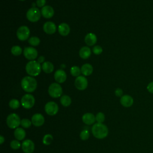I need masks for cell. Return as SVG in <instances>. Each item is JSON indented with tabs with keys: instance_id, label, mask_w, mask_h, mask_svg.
Wrapping results in <instances>:
<instances>
[{
	"instance_id": "19",
	"label": "cell",
	"mask_w": 153,
	"mask_h": 153,
	"mask_svg": "<svg viewBox=\"0 0 153 153\" xmlns=\"http://www.w3.org/2000/svg\"><path fill=\"white\" fill-rule=\"evenodd\" d=\"M85 44L88 46L94 45L97 42L96 35L93 33H88L86 35L84 38Z\"/></svg>"
},
{
	"instance_id": "41",
	"label": "cell",
	"mask_w": 153,
	"mask_h": 153,
	"mask_svg": "<svg viewBox=\"0 0 153 153\" xmlns=\"http://www.w3.org/2000/svg\"><path fill=\"white\" fill-rule=\"evenodd\" d=\"M20 1H25V0H20Z\"/></svg>"
},
{
	"instance_id": "27",
	"label": "cell",
	"mask_w": 153,
	"mask_h": 153,
	"mask_svg": "<svg viewBox=\"0 0 153 153\" xmlns=\"http://www.w3.org/2000/svg\"><path fill=\"white\" fill-rule=\"evenodd\" d=\"M53 140V137L50 134H47L44 135L42 139V142L45 145H49L51 143Z\"/></svg>"
},
{
	"instance_id": "15",
	"label": "cell",
	"mask_w": 153,
	"mask_h": 153,
	"mask_svg": "<svg viewBox=\"0 0 153 153\" xmlns=\"http://www.w3.org/2000/svg\"><path fill=\"white\" fill-rule=\"evenodd\" d=\"M41 15L44 18L50 19L53 16L54 14V11L52 7L50 5H45L41 8Z\"/></svg>"
},
{
	"instance_id": "18",
	"label": "cell",
	"mask_w": 153,
	"mask_h": 153,
	"mask_svg": "<svg viewBox=\"0 0 153 153\" xmlns=\"http://www.w3.org/2000/svg\"><path fill=\"white\" fill-rule=\"evenodd\" d=\"M82 120L85 124H93L96 121V117L92 113H85L82 117Z\"/></svg>"
},
{
	"instance_id": "6",
	"label": "cell",
	"mask_w": 153,
	"mask_h": 153,
	"mask_svg": "<svg viewBox=\"0 0 153 153\" xmlns=\"http://www.w3.org/2000/svg\"><path fill=\"white\" fill-rule=\"evenodd\" d=\"M6 122L8 127L10 128H17L20 125L21 120L17 114L13 113L8 115Z\"/></svg>"
},
{
	"instance_id": "17",
	"label": "cell",
	"mask_w": 153,
	"mask_h": 153,
	"mask_svg": "<svg viewBox=\"0 0 153 153\" xmlns=\"http://www.w3.org/2000/svg\"><path fill=\"white\" fill-rule=\"evenodd\" d=\"M134 102L133 97L128 94L123 95L122 97H121L120 99V103L122 106L126 108L130 107L133 105Z\"/></svg>"
},
{
	"instance_id": "36",
	"label": "cell",
	"mask_w": 153,
	"mask_h": 153,
	"mask_svg": "<svg viewBox=\"0 0 153 153\" xmlns=\"http://www.w3.org/2000/svg\"><path fill=\"white\" fill-rule=\"evenodd\" d=\"M46 3V0H36V5L38 7H43L45 6V4Z\"/></svg>"
},
{
	"instance_id": "2",
	"label": "cell",
	"mask_w": 153,
	"mask_h": 153,
	"mask_svg": "<svg viewBox=\"0 0 153 153\" xmlns=\"http://www.w3.org/2000/svg\"><path fill=\"white\" fill-rule=\"evenodd\" d=\"M91 132L96 138L102 139L108 136V129L105 124L97 123L93 126L91 128Z\"/></svg>"
},
{
	"instance_id": "39",
	"label": "cell",
	"mask_w": 153,
	"mask_h": 153,
	"mask_svg": "<svg viewBox=\"0 0 153 153\" xmlns=\"http://www.w3.org/2000/svg\"><path fill=\"white\" fill-rule=\"evenodd\" d=\"M44 60H45V57H44V56H39V57H38L37 61H38L39 63H43Z\"/></svg>"
},
{
	"instance_id": "32",
	"label": "cell",
	"mask_w": 153,
	"mask_h": 153,
	"mask_svg": "<svg viewBox=\"0 0 153 153\" xmlns=\"http://www.w3.org/2000/svg\"><path fill=\"white\" fill-rule=\"evenodd\" d=\"M79 137H80L81 140H87L89 138V137H90V133H89L88 130H83L80 133Z\"/></svg>"
},
{
	"instance_id": "34",
	"label": "cell",
	"mask_w": 153,
	"mask_h": 153,
	"mask_svg": "<svg viewBox=\"0 0 153 153\" xmlns=\"http://www.w3.org/2000/svg\"><path fill=\"white\" fill-rule=\"evenodd\" d=\"M20 146L22 145L18 140H13L10 142V146L13 149H18Z\"/></svg>"
},
{
	"instance_id": "29",
	"label": "cell",
	"mask_w": 153,
	"mask_h": 153,
	"mask_svg": "<svg viewBox=\"0 0 153 153\" xmlns=\"http://www.w3.org/2000/svg\"><path fill=\"white\" fill-rule=\"evenodd\" d=\"M71 72V74L74 76H78L80 75L81 73V69L76 66H74L71 68L70 70Z\"/></svg>"
},
{
	"instance_id": "9",
	"label": "cell",
	"mask_w": 153,
	"mask_h": 153,
	"mask_svg": "<svg viewBox=\"0 0 153 153\" xmlns=\"http://www.w3.org/2000/svg\"><path fill=\"white\" fill-rule=\"evenodd\" d=\"M23 55L26 59L30 61L34 60L38 57V51L33 47H27L23 50Z\"/></svg>"
},
{
	"instance_id": "40",
	"label": "cell",
	"mask_w": 153,
	"mask_h": 153,
	"mask_svg": "<svg viewBox=\"0 0 153 153\" xmlns=\"http://www.w3.org/2000/svg\"><path fill=\"white\" fill-rule=\"evenodd\" d=\"M4 141H5V138L3 136L1 135L0 136V143H1V144H2Z\"/></svg>"
},
{
	"instance_id": "31",
	"label": "cell",
	"mask_w": 153,
	"mask_h": 153,
	"mask_svg": "<svg viewBox=\"0 0 153 153\" xmlns=\"http://www.w3.org/2000/svg\"><path fill=\"white\" fill-rule=\"evenodd\" d=\"M32 121H30L29 119H27V118H24L21 120L20 125L23 127L27 128L30 127V126L32 125Z\"/></svg>"
},
{
	"instance_id": "33",
	"label": "cell",
	"mask_w": 153,
	"mask_h": 153,
	"mask_svg": "<svg viewBox=\"0 0 153 153\" xmlns=\"http://www.w3.org/2000/svg\"><path fill=\"white\" fill-rule=\"evenodd\" d=\"M105 116L102 112H99L96 115V120L98 123H103L105 121Z\"/></svg>"
},
{
	"instance_id": "13",
	"label": "cell",
	"mask_w": 153,
	"mask_h": 153,
	"mask_svg": "<svg viewBox=\"0 0 153 153\" xmlns=\"http://www.w3.org/2000/svg\"><path fill=\"white\" fill-rule=\"evenodd\" d=\"M54 79L57 83H63L64 82L67 78L66 72L62 69L57 70L54 73Z\"/></svg>"
},
{
	"instance_id": "22",
	"label": "cell",
	"mask_w": 153,
	"mask_h": 153,
	"mask_svg": "<svg viewBox=\"0 0 153 153\" xmlns=\"http://www.w3.org/2000/svg\"><path fill=\"white\" fill-rule=\"evenodd\" d=\"M81 73L84 76H89L92 74L93 71V68L90 64L85 63L82 65L81 68Z\"/></svg>"
},
{
	"instance_id": "10",
	"label": "cell",
	"mask_w": 153,
	"mask_h": 153,
	"mask_svg": "<svg viewBox=\"0 0 153 153\" xmlns=\"http://www.w3.org/2000/svg\"><path fill=\"white\" fill-rule=\"evenodd\" d=\"M45 112L51 116L56 115L58 111H59V107L57 104L54 102H47L44 107Z\"/></svg>"
},
{
	"instance_id": "1",
	"label": "cell",
	"mask_w": 153,
	"mask_h": 153,
	"mask_svg": "<svg viewBox=\"0 0 153 153\" xmlns=\"http://www.w3.org/2000/svg\"><path fill=\"white\" fill-rule=\"evenodd\" d=\"M21 86L23 90L26 92L32 93L36 88L37 81L33 76H26L22 78Z\"/></svg>"
},
{
	"instance_id": "25",
	"label": "cell",
	"mask_w": 153,
	"mask_h": 153,
	"mask_svg": "<svg viewBox=\"0 0 153 153\" xmlns=\"http://www.w3.org/2000/svg\"><path fill=\"white\" fill-rule=\"evenodd\" d=\"M71 102L72 100L68 95H63L60 97V103L63 106H69L71 104Z\"/></svg>"
},
{
	"instance_id": "7",
	"label": "cell",
	"mask_w": 153,
	"mask_h": 153,
	"mask_svg": "<svg viewBox=\"0 0 153 153\" xmlns=\"http://www.w3.org/2000/svg\"><path fill=\"white\" fill-rule=\"evenodd\" d=\"M35 100L33 96L30 94H25L21 99V104L25 109L32 108L35 104Z\"/></svg>"
},
{
	"instance_id": "20",
	"label": "cell",
	"mask_w": 153,
	"mask_h": 153,
	"mask_svg": "<svg viewBox=\"0 0 153 153\" xmlns=\"http://www.w3.org/2000/svg\"><path fill=\"white\" fill-rule=\"evenodd\" d=\"M58 32L62 36H67L70 32V27L66 23H62L58 26Z\"/></svg>"
},
{
	"instance_id": "37",
	"label": "cell",
	"mask_w": 153,
	"mask_h": 153,
	"mask_svg": "<svg viewBox=\"0 0 153 153\" xmlns=\"http://www.w3.org/2000/svg\"><path fill=\"white\" fill-rule=\"evenodd\" d=\"M123 91L121 88H117L115 90V94L117 96V97H122L123 96Z\"/></svg>"
},
{
	"instance_id": "35",
	"label": "cell",
	"mask_w": 153,
	"mask_h": 153,
	"mask_svg": "<svg viewBox=\"0 0 153 153\" xmlns=\"http://www.w3.org/2000/svg\"><path fill=\"white\" fill-rule=\"evenodd\" d=\"M93 52L94 54H95L96 55H99L100 54H101L103 51V49L102 48L99 46V45H95L94 46V47L93 48Z\"/></svg>"
},
{
	"instance_id": "4",
	"label": "cell",
	"mask_w": 153,
	"mask_h": 153,
	"mask_svg": "<svg viewBox=\"0 0 153 153\" xmlns=\"http://www.w3.org/2000/svg\"><path fill=\"white\" fill-rule=\"evenodd\" d=\"M48 92L49 95L53 98H57L62 94V88L61 85L57 82H54L50 85Z\"/></svg>"
},
{
	"instance_id": "28",
	"label": "cell",
	"mask_w": 153,
	"mask_h": 153,
	"mask_svg": "<svg viewBox=\"0 0 153 153\" xmlns=\"http://www.w3.org/2000/svg\"><path fill=\"white\" fill-rule=\"evenodd\" d=\"M11 52L13 55L17 56L22 54V49L19 45H14V46L12 47V48L11 49Z\"/></svg>"
},
{
	"instance_id": "24",
	"label": "cell",
	"mask_w": 153,
	"mask_h": 153,
	"mask_svg": "<svg viewBox=\"0 0 153 153\" xmlns=\"http://www.w3.org/2000/svg\"><path fill=\"white\" fill-rule=\"evenodd\" d=\"M41 68H42V70L47 74H50L54 70V65L50 62H44L41 65Z\"/></svg>"
},
{
	"instance_id": "26",
	"label": "cell",
	"mask_w": 153,
	"mask_h": 153,
	"mask_svg": "<svg viewBox=\"0 0 153 153\" xmlns=\"http://www.w3.org/2000/svg\"><path fill=\"white\" fill-rule=\"evenodd\" d=\"M28 42L30 45H32L33 47H35L39 44L40 39L37 36H32L30 38H29Z\"/></svg>"
},
{
	"instance_id": "3",
	"label": "cell",
	"mask_w": 153,
	"mask_h": 153,
	"mask_svg": "<svg viewBox=\"0 0 153 153\" xmlns=\"http://www.w3.org/2000/svg\"><path fill=\"white\" fill-rule=\"evenodd\" d=\"M25 69L29 75L31 76H36L41 73L42 68L38 61L30 60L27 63Z\"/></svg>"
},
{
	"instance_id": "16",
	"label": "cell",
	"mask_w": 153,
	"mask_h": 153,
	"mask_svg": "<svg viewBox=\"0 0 153 153\" xmlns=\"http://www.w3.org/2000/svg\"><path fill=\"white\" fill-rule=\"evenodd\" d=\"M43 30L47 34L54 33L57 30L56 25L52 22H47L43 25Z\"/></svg>"
},
{
	"instance_id": "14",
	"label": "cell",
	"mask_w": 153,
	"mask_h": 153,
	"mask_svg": "<svg viewBox=\"0 0 153 153\" xmlns=\"http://www.w3.org/2000/svg\"><path fill=\"white\" fill-rule=\"evenodd\" d=\"M32 124L36 127H40L42 126L44 123L45 120L44 116L41 114H35L31 119Z\"/></svg>"
},
{
	"instance_id": "12",
	"label": "cell",
	"mask_w": 153,
	"mask_h": 153,
	"mask_svg": "<svg viewBox=\"0 0 153 153\" xmlns=\"http://www.w3.org/2000/svg\"><path fill=\"white\" fill-rule=\"evenodd\" d=\"M22 148L25 153H32L35 149V145L30 139L25 140L22 143Z\"/></svg>"
},
{
	"instance_id": "5",
	"label": "cell",
	"mask_w": 153,
	"mask_h": 153,
	"mask_svg": "<svg viewBox=\"0 0 153 153\" xmlns=\"http://www.w3.org/2000/svg\"><path fill=\"white\" fill-rule=\"evenodd\" d=\"M41 13L36 7H31L26 13V18L31 22H38L41 17Z\"/></svg>"
},
{
	"instance_id": "8",
	"label": "cell",
	"mask_w": 153,
	"mask_h": 153,
	"mask_svg": "<svg viewBox=\"0 0 153 153\" xmlns=\"http://www.w3.org/2000/svg\"><path fill=\"white\" fill-rule=\"evenodd\" d=\"M17 38L22 41L27 40L30 35V30L26 26H21L19 27L16 32Z\"/></svg>"
},
{
	"instance_id": "21",
	"label": "cell",
	"mask_w": 153,
	"mask_h": 153,
	"mask_svg": "<svg viewBox=\"0 0 153 153\" xmlns=\"http://www.w3.org/2000/svg\"><path fill=\"white\" fill-rule=\"evenodd\" d=\"M91 50L88 47H82L79 51V55L81 58L83 59H87L91 56Z\"/></svg>"
},
{
	"instance_id": "30",
	"label": "cell",
	"mask_w": 153,
	"mask_h": 153,
	"mask_svg": "<svg viewBox=\"0 0 153 153\" xmlns=\"http://www.w3.org/2000/svg\"><path fill=\"white\" fill-rule=\"evenodd\" d=\"M9 106L13 109H17L20 106V102L17 99H13L9 102Z\"/></svg>"
},
{
	"instance_id": "11",
	"label": "cell",
	"mask_w": 153,
	"mask_h": 153,
	"mask_svg": "<svg viewBox=\"0 0 153 153\" xmlns=\"http://www.w3.org/2000/svg\"><path fill=\"white\" fill-rule=\"evenodd\" d=\"M75 86L79 90H84L88 86V81L85 76L79 75L75 80Z\"/></svg>"
},
{
	"instance_id": "23",
	"label": "cell",
	"mask_w": 153,
	"mask_h": 153,
	"mask_svg": "<svg viewBox=\"0 0 153 153\" xmlns=\"http://www.w3.org/2000/svg\"><path fill=\"white\" fill-rule=\"evenodd\" d=\"M15 138L18 140H22L26 137V131L22 128L18 127L15 129L14 132Z\"/></svg>"
},
{
	"instance_id": "38",
	"label": "cell",
	"mask_w": 153,
	"mask_h": 153,
	"mask_svg": "<svg viewBox=\"0 0 153 153\" xmlns=\"http://www.w3.org/2000/svg\"><path fill=\"white\" fill-rule=\"evenodd\" d=\"M146 89L149 93L153 94V81L150 82L146 86Z\"/></svg>"
}]
</instances>
